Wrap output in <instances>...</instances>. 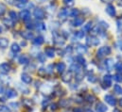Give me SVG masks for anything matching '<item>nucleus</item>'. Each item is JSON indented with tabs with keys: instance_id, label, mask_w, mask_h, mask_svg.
<instances>
[{
	"instance_id": "nucleus-1",
	"label": "nucleus",
	"mask_w": 122,
	"mask_h": 112,
	"mask_svg": "<svg viewBox=\"0 0 122 112\" xmlns=\"http://www.w3.org/2000/svg\"><path fill=\"white\" fill-rule=\"evenodd\" d=\"M111 52H112L111 47H109V46H102V47H100V48L97 50V56L98 58H102L103 56H107V55H110Z\"/></svg>"
},
{
	"instance_id": "nucleus-2",
	"label": "nucleus",
	"mask_w": 122,
	"mask_h": 112,
	"mask_svg": "<svg viewBox=\"0 0 122 112\" xmlns=\"http://www.w3.org/2000/svg\"><path fill=\"white\" fill-rule=\"evenodd\" d=\"M33 15L38 20H43L45 18V11L41 8H36L33 11Z\"/></svg>"
},
{
	"instance_id": "nucleus-3",
	"label": "nucleus",
	"mask_w": 122,
	"mask_h": 112,
	"mask_svg": "<svg viewBox=\"0 0 122 112\" xmlns=\"http://www.w3.org/2000/svg\"><path fill=\"white\" fill-rule=\"evenodd\" d=\"M19 16L23 21H28L30 19V12L29 9H23L22 11H20Z\"/></svg>"
},
{
	"instance_id": "nucleus-4",
	"label": "nucleus",
	"mask_w": 122,
	"mask_h": 112,
	"mask_svg": "<svg viewBox=\"0 0 122 112\" xmlns=\"http://www.w3.org/2000/svg\"><path fill=\"white\" fill-rule=\"evenodd\" d=\"M104 99H105V101H106L110 106H116V105H117V100H116V98H115L113 95L107 94V95H105Z\"/></svg>"
},
{
	"instance_id": "nucleus-5",
	"label": "nucleus",
	"mask_w": 122,
	"mask_h": 112,
	"mask_svg": "<svg viewBox=\"0 0 122 112\" xmlns=\"http://www.w3.org/2000/svg\"><path fill=\"white\" fill-rule=\"evenodd\" d=\"M112 80H113V77L111 75H104V77H103V84L105 85L106 89H108V88H110L112 86Z\"/></svg>"
},
{
	"instance_id": "nucleus-6",
	"label": "nucleus",
	"mask_w": 122,
	"mask_h": 112,
	"mask_svg": "<svg viewBox=\"0 0 122 112\" xmlns=\"http://www.w3.org/2000/svg\"><path fill=\"white\" fill-rule=\"evenodd\" d=\"M53 40H54L55 44H57V45H63V43H64L63 38H61V36L58 35L57 33H54V38H53Z\"/></svg>"
},
{
	"instance_id": "nucleus-7",
	"label": "nucleus",
	"mask_w": 122,
	"mask_h": 112,
	"mask_svg": "<svg viewBox=\"0 0 122 112\" xmlns=\"http://www.w3.org/2000/svg\"><path fill=\"white\" fill-rule=\"evenodd\" d=\"M106 12L111 16V17H115L116 16V9L113 5L109 4L107 7H106Z\"/></svg>"
},
{
	"instance_id": "nucleus-8",
	"label": "nucleus",
	"mask_w": 122,
	"mask_h": 112,
	"mask_svg": "<svg viewBox=\"0 0 122 112\" xmlns=\"http://www.w3.org/2000/svg\"><path fill=\"white\" fill-rule=\"evenodd\" d=\"M10 71V66L8 63H2L0 64V72L2 74H8Z\"/></svg>"
},
{
	"instance_id": "nucleus-9",
	"label": "nucleus",
	"mask_w": 122,
	"mask_h": 112,
	"mask_svg": "<svg viewBox=\"0 0 122 112\" xmlns=\"http://www.w3.org/2000/svg\"><path fill=\"white\" fill-rule=\"evenodd\" d=\"M86 42L88 45H98L99 44V41L95 37H88L86 40Z\"/></svg>"
},
{
	"instance_id": "nucleus-10",
	"label": "nucleus",
	"mask_w": 122,
	"mask_h": 112,
	"mask_svg": "<svg viewBox=\"0 0 122 112\" xmlns=\"http://www.w3.org/2000/svg\"><path fill=\"white\" fill-rule=\"evenodd\" d=\"M76 50H77V52L79 53V54H81V55H82V54H85V53H87V47L85 46V45H83V44H78L77 45V47H76Z\"/></svg>"
},
{
	"instance_id": "nucleus-11",
	"label": "nucleus",
	"mask_w": 122,
	"mask_h": 112,
	"mask_svg": "<svg viewBox=\"0 0 122 112\" xmlns=\"http://www.w3.org/2000/svg\"><path fill=\"white\" fill-rule=\"evenodd\" d=\"M45 56H48V57H53L55 56V50L52 47H46L45 49Z\"/></svg>"
},
{
	"instance_id": "nucleus-12",
	"label": "nucleus",
	"mask_w": 122,
	"mask_h": 112,
	"mask_svg": "<svg viewBox=\"0 0 122 112\" xmlns=\"http://www.w3.org/2000/svg\"><path fill=\"white\" fill-rule=\"evenodd\" d=\"M83 23H84V19H83V18H81V17H76V18L73 20L72 25H73L74 27H80V26H81Z\"/></svg>"
},
{
	"instance_id": "nucleus-13",
	"label": "nucleus",
	"mask_w": 122,
	"mask_h": 112,
	"mask_svg": "<svg viewBox=\"0 0 122 112\" xmlns=\"http://www.w3.org/2000/svg\"><path fill=\"white\" fill-rule=\"evenodd\" d=\"M6 96L7 98H15L17 96V92L13 89H8L6 91Z\"/></svg>"
},
{
	"instance_id": "nucleus-14",
	"label": "nucleus",
	"mask_w": 122,
	"mask_h": 112,
	"mask_svg": "<svg viewBox=\"0 0 122 112\" xmlns=\"http://www.w3.org/2000/svg\"><path fill=\"white\" fill-rule=\"evenodd\" d=\"M114 59L113 58H107L106 60H105V67L107 68V70L108 71H111L112 69H113V67H114Z\"/></svg>"
},
{
	"instance_id": "nucleus-15",
	"label": "nucleus",
	"mask_w": 122,
	"mask_h": 112,
	"mask_svg": "<svg viewBox=\"0 0 122 112\" xmlns=\"http://www.w3.org/2000/svg\"><path fill=\"white\" fill-rule=\"evenodd\" d=\"M20 34H21V36L25 40H31V39H33V33L30 32V31H22Z\"/></svg>"
},
{
	"instance_id": "nucleus-16",
	"label": "nucleus",
	"mask_w": 122,
	"mask_h": 112,
	"mask_svg": "<svg viewBox=\"0 0 122 112\" xmlns=\"http://www.w3.org/2000/svg\"><path fill=\"white\" fill-rule=\"evenodd\" d=\"M21 80L24 82V83H26V84H30L31 82V77L30 75H28V74H22L21 75Z\"/></svg>"
},
{
	"instance_id": "nucleus-17",
	"label": "nucleus",
	"mask_w": 122,
	"mask_h": 112,
	"mask_svg": "<svg viewBox=\"0 0 122 112\" xmlns=\"http://www.w3.org/2000/svg\"><path fill=\"white\" fill-rule=\"evenodd\" d=\"M71 79H72V73H71V72H68V73L64 74V75H62V77H61V80H62L63 82H65V83L70 82Z\"/></svg>"
},
{
	"instance_id": "nucleus-18",
	"label": "nucleus",
	"mask_w": 122,
	"mask_h": 112,
	"mask_svg": "<svg viewBox=\"0 0 122 112\" xmlns=\"http://www.w3.org/2000/svg\"><path fill=\"white\" fill-rule=\"evenodd\" d=\"M66 66H65V63L64 62H59L57 65H56V70L58 71L59 74H62L65 70Z\"/></svg>"
},
{
	"instance_id": "nucleus-19",
	"label": "nucleus",
	"mask_w": 122,
	"mask_h": 112,
	"mask_svg": "<svg viewBox=\"0 0 122 112\" xmlns=\"http://www.w3.org/2000/svg\"><path fill=\"white\" fill-rule=\"evenodd\" d=\"M9 45V40L6 38H0V48H7Z\"/></svg>"
},
{
	"instance_id": "nucleus-20",
	"label": "nucleus",
	"mask_w": 122,
	"mask_h": 112,
	"mask_svg": "<svg viewBox=\"0 0 122 112\" xmlns=\"http://www.w3.org/2000/svg\"><path fill=\"white\" fill-rule=\"evenodd\" d=\"M108 110V108L106 107V106L102 103H98L97 105V112H106Z\"/></svg>"
},
{
	"instance_id": "nucleus-21",
	"label": "nucleus",
	"mask_w": 122,
	"mask_h": 112,
	"mask_svg": "<svg viewBox=\"0 0 122 112\" xmlns=\"http://www.w3.org/2000/svg\"><path fill=\"white\" fill-rule=\"evenodd\" d=\"M18 61H19L20 64H24V65H26V64H29V62H30V58H29L27 56H25V55H22V56L19 57Z\"/></svg>"
},
{
	"instance_id": "nucleus-22",
	"label": "nucleus",
	"mask_w": 122,
	"mask_h": 112,
	"mask_svg": "<svg viewBox=\"0 0 122 112\" xmlns=\"http://www.w3.org/2000/svg\"><path fill=\"white\" fill-rule=\"evenodd\" d=\"M68 10L66 9H62L61 11H60V13H59V17H60V19L61 20H65L66 19V17L68 16Z\"/></svg>"
},
{
	"instance_id": "nucleus-23",
	"label": "nucleus",
	"mask_w": 122,
	"mask_h": 112,
	"mask_svg": "<svg viewBox=\"0 0 122 112\" xmlns=\"http://www.w3.org/2000/svg\"><path fill=\"white\" fill-rule=\"evenodd\" d=\"M33 43H34L35 45H41V44H43V43H44V38H43L42 36H38V37L34 38Z\"/></svg>"
},
{
	"instance_id": "nucleus-24",
	"label": "nucleus",
	"mask_w": 122,
	"mask_h": 112,
	"mask_svg": "<svg viewBox=\"0 0 122 112\" xmlns=\"http://www.w3.org/2000/svg\"><path fill=\"white\" fill-rule=\"evenodd\" d=\"M10 49H11V51H12L13 53H18V52H20V50H21V47L19 46V44H18V43H16V42H13V43L11 44V47H10Z\"/></svg>"
},
{
	"instance_id": "nucleus-25",
	"label": "nucleus",
	"mask_w": 122,
	"mask_h": 112,
	"mask_svg": "<svg viewBox=\"0 0 122 112\" xmlns=\"http://www.w3.org/2000/svg\"><path fill=\"white\" fill-rule=\"evenodd\" d=\"M10 19L11 20V21H17V19H18V17H17V13L15 12V11H13V10H10Z\"/></svg>"
},
{
	"instance_id": "nucleus-26",
	"label": "nucleus",
	"mask_w": 122,
	"mask_h": 112,
	"mask_svg": "<svg viewBox=\"0 0 122 112\" xmlns=\"http://www.w3.org/2000/svg\"><path fill=\"white\" fill-rule=\"evenodd\" d=\"M70 70H71L70 72H76L77 74H79L81 72V68H80V66L78 64H72Z\"/></svg>"
},
{
	"instance_id": "nucleus-27",
	"label": "nucleus",
	"mask_w": 122,
	"mask_h": 112,
	"mask_svg": "<svg viewBox=\"0 0 122 112\" xmlns=\"http://www.w3.org/2000/svg\"><path fill=\"white\" fill-rule=\"evenodd\" d=\"M114 91L117 95H122V88L119 85H115L114 86Z\"/></svg>"
},
{
	"instance_id": "nucleus-28",
	"label": "nucleus",
	"mask_w": 122,
	"mask_h": 112,
	"mask_svg": "<svg viewBox=\"0 0 122 112\" xmlns=\"http://www.w3.org/2000/svg\"><path fill=\"white\" fill-rule=\"evenodd\" d=\"M76 60H77V62L79 63V64H81V65H85V58L83 57L82 56H78L76 57Z\"/></svg>"
},
{
	"instance_id": "nucleus-29",
	"label": "nucleus",
	"mask_w": 122,
	"mask_h": 112,
	"mask_svg": "<svg viewBox=\"0 0 122 112\" xmlns=\"http://www.w3.org/2000/svg\"><path fill=\"white\" fill-rule=\"evenodd\" d=\"M6 10H7V7H6V5L3 4V3H0V16H3V15L5 14Z\"/></svg>"
},
{
	"instance_id": "nucleus-30",
	"label": "nucleus",
	"mask_w": 122,
	"mask_h": 112,
	"mask_svg": "<svg viewBox=\"0 0 122 112\" xmlns=\"http://www.w3.org/2000/svg\"><path fill=\"white\" fill-rule=\"evenodd\" d=\"M4 25H6L8 28H12L13 27V21H11L10 19H4Z\"/></svg>"
},
{
	"instance_id": "nucleus-31",
	"label": "nucleus",
	"mask_w": 122,
	"mask_h": 112,
	"mask_svg": "<svg viewBox=\"0 0 122 112\" xmlns=\"http://www.w3.org/2000/svg\"><path fill=\"white\" fill-rule=\"evenodd\" d=\"M80 14V11H79V9H71V11H70V13H69V15L71 16V17H78V15Z\"/></svg>"
},
{
	"instance_id": "nucleus-32",
	"label": "nucleus",
	"mask_w": 122,
	"mask_h": 112,
	"mask_svg": "<svg viewBox=\"0 0 122 112\" xmlns=\"http://www.w3.org/2000/svg\"><path fill=\"white\" fill-rule=\"evenodd\" d=\"M85 99H86V101H87V102H89V103H91V104L92 103H94V102H95V100H96L95 96H94V95H91V94L86 95Z\"/></svg>"
},
{
	"instance_id": "nucleus-33",
	"label": "nucleus",
	"mask_w": 122,
	"mask_h": 112,
	"mask_svg": "<svg viewBox=\"0 0 122 112\" xmlns=\"http://www.w3.org/2000/svg\"><path fill=\"white\" fill-rule=\"evenodd\" d=\"M75 37L78 39H82L84 37V32L83 31H77L75 33Z\"/></svg>"
},
{
	"instance_id": "nucleus-34",
	"label": "nucleus",
	"mask_w": 122,
	"mask_h": 112,
	"mask_svg": "<svg viewBox=\"0 0 122 112\" xmlns=\"http://www.w3.org/2000/svg\"><path fill=\"white\" fill-rule=\"evenodd\" d=\"M46 74V69H45V68H40V69L38 70V75H39L40 76H45Z\"/></svg>"
},
{
	"instance_id": "nucleus-35",
	"label": "nucleus",
	"mask_w": 122,
	"mask_h": 112,
	"mask_svg": "<svg viewBox=\"0 0 122 112\" xmlns=\"http://www.w3.org/2000/svg\"><path fill=\"white\" fill-rule=\"evenodd\" d=\"M113 77H114V79H115L117 82H122V75L121 74H117V75H115Z\"/></svg>"
},
{
	"instance_id": "nucleus-36",
	"label": "nucleus",
	"mask_w": 122,
	"mask_h": 112,
	"mask_svg": "<svg viewBox=\"0 0 122 112\" xmlns=\"http://www.w3.org/2000/svg\"><path fill=\"white\" fill-rule=\"evenodd\" d=\"M63 3L68 7H72L75 3V0H63Z\"/></svg>"
},
{
	"instance_id": "nucleus-37",
	"label": "nucleus",
	"mask_w": 122,
	"mask_h": 112,
	"mask_svg": "<svg viewBox=\"0 0 122 112\" xmlns=\"http://www.w3.org/2000/svg\"><path fill=\"white\" fill-rule=\"evenodd\" d=\"M87 79H88V81L89 82H91V83H95L96 81H97V77L95 76V75H88V77H87Z\"/></svg>"
},
{
	"instance_id": "nucleus-38",
	"label": "nucleus",
	"mask_w": 122,
	"mask_h": 112,
	"mask_svg": "<svg viewBox=\"0 0 122 112\" xmlns=\"http://www.w3.org/2000/svg\"><path fill=\"white\" fill-rule=\"evenodd\" d=\"M36 28H37L38 30H46V26H45V24H43V23H39V24H37Z\"/></svg>"
},
{
	"instance_id": "nucleus-39",
	"label": "nucleus",
	"mask_w": 122,
	"mask_h": 112,
	"mask_svg": "<svg viewBox=\"0 0 122 112\" xmlns=\"http://www.w3.org/2000/svg\"><path fill=\"white\" fill-rule=\"evenodd\" d=\"M91 28H92V22H88V23L84 26L83 30H84V31H89V30H91Z\"/></svg>"
},
{
	"instance_id": "nucleus-40",
	"label": "nucleus",
	"mask_w": 122,
	"mask_h": 112,
	"mask_svg": "<svg viewBox=\"0 0 122 112\" xmlns=\"http://www.w3.org/2000/svg\"><path fill=\"white\" fill-rule=\"evenodd\" d=\"M37 58H38V60L40 61V62H45V60H46V56L45 55H43V54H39L38 56H37Z\"/></svg>"
},
{
	"instance_id": "nucleus-41",
	"label": "nucleus",
	"mask_w": 122,
	"mask_h": 112,
	"mask_svg": "<svg viewBox=\"0 0 122 112\" xmlns=\"http://www.w3.org/2000/svg\"><path fill=\"white\" fill-rule=\"evenodd\" d=\"M16 2H18V4H17V6L18 7H21L22 5H25V4H27V2H28V0H15Z\"/></svg>"
},
{
	"instance_id": "nucleus-42",
	"label": "nucleus",
	"mask_w": 122,
	"mask_h": 112,
	"mask_svg": "<svg viewBox=\"0 0 122 112\" xmlns=\"http://www.w3.org/2000/svg\"><path fill=\"white\" fill-rule=\"evenodd\" d=\"M116 70L121 74L122 73V64L121 63H117V65H116Z\"/></svg>"
},
{
	"instance_id": "nucleus-43",
	"label": "nucleus",
	"mask_w": 122,
	"mask_h": 112,
	"mask_svg": "<svg viewBox=\"0 0 122 112\" xmlns=\"http://www.w3.org/2000/svg\"><path fill=\"white\" fill-rule=\"evenodd\" d=\"M0 112H10L7 107H0Z\"/></svg>"
},
{
	"instance_id": "nucleus-44",
	"label": "nucleus",
	"mask_w": 122,
	"mask_h": 112,
	"mask_svg": "<svg viewBox=\"0 0 122 112\" xmlns=\"http://www.w3.org/2000/svg\"><path fill=\"white\" fill-rule=\"evenodd\" d=\"M10 107H12L13 109H17L18 108V104L17 103H10Z\"/></svg>"
},
{
	"instance_id": "nucleus-45",
	"label": "nucleus",
	"mask_w": 122,
	"mask_h": 112,
	"mask_svg": "<svg viewBox=\"0 0 122 112\" xmlns=\"http://www.w3.org/2000/svg\"><path fill=\"white\" fill-rule=\"evenodd\" d=\"M100 24H101V26H102L103 28H109V25H108L107 23L103 22V21H101V22H100Z\"/></svg>"
},
{
	"instance_id": "nucleus-46",
	"label": "nucleus",
	"mask_w": 122,
	"mask_h": 112,
	"mask_svg": "<svg viewBox=\"0 0 122 112\" xmlns=\"http://www.w3.org/2000/svg\"><path fill=\"white\" fill-rule=\"evenodd\" d=\"M117 47L122 51V40H119V41L117 42Z\"/></svg>"
},
{
	"instance_id": "nucleus-47",
	"label": "nucleus",
	"mask_w": 122,
	"mask_h": 112,
	"mask_svg": "<svg viewBox=\"0 0 122 112\" xmlns=\"http://www.w3.org/2000/svg\"><path fill=\"white\" fill-rule=\"evenodd\" d=\"M24 103L26 104V105H29L30 107L31 106V102H30V100H29V99H25L24 100Z\"/></svg>"
},
{
	"instance_id": "nucleus-48",
	"label": "nucleus",
	"mask_w": 122,
	"mask_h": 112,
	"mask_svg": "<svg viewBox=\"0 0 122 112\" xmlns=\"http://www.w3.org/2000/svg\"><path fill=\"white\" fill-rule=\"evenodd\" d=\"M55 109H57V105L56 104L51 105V110H55Z\"/></svg>"
},
{
	"instance_id": "nucleus-49",
	"label": "nucleus",
	"mask_w": 122,
	"mask_h": 112,
	"mask_svg": "<svg viewBox=\"0 0 122 112\" xmlns=\"http://www.w3.org/2000/svg\"><path fill=\"white\" fill-rule=\"evenodd\" d=\"M74 112H83V110L81 108H80V107H77V108L74 109Z\"/></svg>"
},
{
	"instance_id": "nucleus-50",
	"label": "nucleus",
	"mask_w": 122,
	"mask_h": 112,
	"mask_svg": "<svg viewBox=\"0 0 122 112\" xmlns=\"http://www.w3.org/2000/svg\"><path fill=\"white\" fill-rule=\"evenodd\" d=\"M101 2H103V3H108V4H110L111 2H113L114 0H100Z\"/></svg>"
},
{
	"instance_id": "nucleus-51",
	"label": "nucleus",
	"mask_w": 122,
	"mask_h": 112,
	"mask_svg": "<svg viewBox=\"0 0 122 112\" xmlns=\"http://www.w3.org/2000/svg\"><path fill=\"white\" fill-rule=\"evenodd\" d=\"M27 28H30V29H32V28H34V27H33V25H32V24H28Z\"/></svg>"
},
{
	"instance_id": "nucleus-52",
	"label": "nucleus",
	"mask_w": 122,
	"mask_h": 112,
	"mask_svg": "<svg viewBox=\"0 0 122 112\" xmlns=\"http://www.w3.org/2000/svg\"><path fill=\"white\" fill-rule=\"evenodd\" d=\"M21 45L22 46H26L27 45V42H21Z\"/></svg>"
},
{
	"instance_id": "nucleus-53",
	"label": "nucleus",
	"mask_w": 122,
	"mask_h": 112,
	"mask_svg": "<svg viewBox=\"0 0 122 112\" xmlns=\"http://www.w3.org/2000/svg\"><path fill=\"white\" fill-rule=\"evenodd\" d=\"M117 4H118V6H120V7H122V0H118Z\"/></svg>"
},
{
	"instance_id": "nucleus-54",
	"label": "nucleus",
	"mask_w": 122,
	"mask_h": 112,
	"mask_svg": "<svg viewBox=\"0 0 122 112\" xmlns=\"http://www.w3.org/2000/svg\"><path fill=\"white\" fill-rule=\"evenodd\" d=\"M2 92H3V87H2L1 85H0V94H1Z\"/></svg>"
},
{
	"instance_id": "nucleus-55",
	"label": "nucleus",
	"mask_w": 122,
	"mask_h": 112,
	"mask_svg": "<svg viewBox=\"0 0 122 112\" xmlns=\"http://www.w3.org/2000/svg\"><path fill=\"white\" fill-rule=\"evenodd\" d=\"M119 106H120V107H122V98L120 99V100H119Z\"/></svg>"
},
{
	"instance_id": "nucleus-56",
	"label": "nucleus",
	"mask_w": 122,
	"mask_h": 112,
	"mask_svg": "<svg viewBox=\"0 0 122 112\" xmlns=\"http://www.w3.org/2000/svg\"><path fill=\"white\" fill-rule=\"evenodd\" d=\"M39 1H41V2H44V1H45V0H39Z\"/></svg>"
}]
</instances>
